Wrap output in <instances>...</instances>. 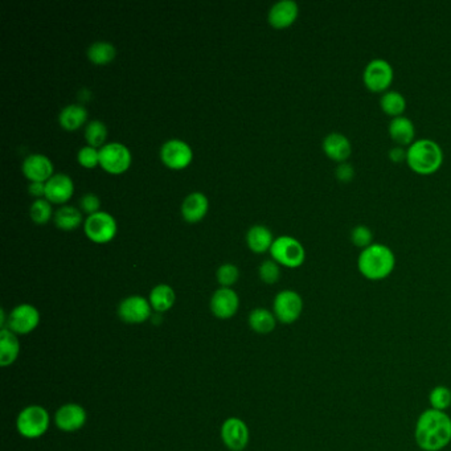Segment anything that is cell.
<instances>
[{
	"label": "cell",
	"mask_w": 451,
	"mask_h": 451,
	"mask_svg": "<svg viewBox=\"0 0 451 451\" xmlns=\"http://www.w3.org/2000/svg\"><path fill=\"white\" fill-rule=\"evenodd\" d=\"M414 440L422 451H441L451 442V417L446 411H422L416 422Z\"/></svg>",
	"instance_id": "1"
},
{
	"label": "cell",
	"mask_w": 451,
	"mask_h": 451,
	"mask_svg": "<svg viewBox=\"0 0 451 451\" xmlns=\"http://www.w3.org/2000/svg\"><path fill=\"white\" fill-rule=\"evenodd\" d=\"M396 266V256L384 244L373 242L360 252L358 267L361 276L369 281H381L390 277Z\"/></svg>",
	"instance_id": "2"
},
{
	"label": "cell",
	"mask_w": 451,
	"mask_h": 451,
	"mask_svg": "<svg viewBox=\"0 0 451 451\" xmlns=\"http://www.w3.org/2000/svg\"><path fill=\"white\" fill-rule=\"evenodd\" d=\"M406 163L416 174L431 175L437 172L443 163L441 146L429 138L416 139L406 148Z\"/></svg>",
	"instance_id": "3"
},
{
	"label": "cell",
	"mask_w": 451,
	"mask_h": 451,
	"mask_svg": "<svg viewBox=\"0 0 451 451\" xmlns=\"http://www.w3.org/2000/svg\"><path fill=\"white\" fill-rule=\"evenodd\" d=\"M270 254L277 264L291 269L300 266L306 259V252L303 245L297 238L290 236L276 238L270 247Z\"/></svg>",
	"instance_id": "4"
},
{
	"label": "cell",
	"mask_w": 451,
	"mask_h": 451,
	"mask_svg": "<svg viewBox=\"0 0 451 451\" xmlns=\"http://www.w3.org/2000/svg\"><path fill=\"white\" fill-rule=\"evenodd\" d=\"M18 430L25 438H39L49 426L48 411L39 405H32L21 410L18 417Z\"/></svg>",
	"instance_id": "5"
},
{
	"label": "cell",
	"mask_w": 451,
	"mask_h": 451,
	"mask_svg": "<svg viewBox=\"0 0 451 451\" xmlns=\"http://www.w3.org/2000/svg\"><path fill=\"white\" fill-rule=\"evenodd\" d=\"M100 164L109 174H123L131 164V153L119 142L103 144L100 148Z\"/></svg>",
	"instance_id": "6"
},
{
	"label": "cell",
	"mask_w": 451,
	"mask_h": 451,
	"mask_svg": "<svg viewBox=\"0 0 451 451\" xmlns=\"http://www.w3.org/2000/svg\"><path fill=\"white\" fill-rule=\"evenodd\" d=\"M394 71L390 62L384 59H373L365 65L363 72V81L369 90L376 93L387 92L393 81Z\"/></svg>",
	"instance_id": "7"
},
{
	"label": "cell",
	"mask_w": 451,
	"mask_h": 451,
	"mask_svg": "<svg viewBox=\"0 0 451 451\" xmlns=\"http://www.w3.org/2000/svg\"><path fill=\"white\" fill-rule=\"evenodd\" d=\"M117 221L113 216L101 211L88 216L83 224L85 235L95 244H106L112 241L117 233Z\"/></svg>",
	"instance_id": "8"
},
{
	"label": "cell",
	"mask_w": 451,
	"mask_h": 451,
	"mask_svg": "<svg viewBox=\"0 0 451 451\" xmlns=\"http://www.w3.org/2000/svg\"><path fill=\"white\" fill-rule=\"evenodd\" d=\"M274 315L283 324L297 322L303 311V300L297 291L283 290L274 298Z\"/></svg>",
	"instance_id": "9"
},
{
	"label": "cell",
	"mask_w": 451,
	"mask_h": 451,
	"mask_svg": "<svg viewBox=\"0 0 451 451\" xmlns=\"http://www.w3.org/2000/svg\"><path fill=\"white\" fill-rule=\"evenodd\" d=\"M194 158L191 146L182 139H170L160 148V159L171 170H182L189 165Z\"/></svg>",
	"instance_id": "10"
},
{
	"label": "cell",
	"mask_w": 451,
	"mask_h": 451,
	"mask_svg": "<svg viewBox=\"0 0 451 451\" xmlns=\"http://www.w3.org/2000/svg\"><path fill=\"white\" fill-rule=\"evenodd\" d=\"M118 314L126 323H144L151 317V305L146 298L133 295L123 299L118 308Z\"/></svg>",
	"instance_id": "11"
},
{
	"label": "cell",
	"mask_w": 451,
	"mask_h": 451,
	"mask_svg": "<svg viewBox=\"0 0 451 451\" xmlns=\"http://www.w3.org/2000/svg\"><path fill=\"white\" fill-rule=\"evenodd\" d=\"M40 322V314L32 305H20L13 308L11 312L8 327L16 334H30L37 327Z\"/></svg>",
	"instance_id": "12"
},
{
	"label": "cell",
	"mask_w": 451,
	"mask_h": 451,
	"mask_svg": "<svg viewBox=\"0 0 451 451\" xmlns=\"http://www.w3.org/2000/svg\"><path fill=\"white\" fill-rule=\"evenodd\" d=\"M21 171L31 182L47 183L53 176V163L45 155H28L21 164Z\"/></svg>",
	"instance_id": "13"
},
{
	"label": "cell",
	"mask_w": 451,
	"mask_h": 451,
	"mask_svg": "<svg viewBox=\"0 0 451 451\" xmlns=\"http://www.w3.org/2000/svg\"><path fill=\"white\" fill-rule=\"evenodd\" d=\"M221 437L230 450H244L249 441V431L245 422L240 418H228L223 423Z\"/></svg>",
	"instance_id": "14"
},
{
	"label": "cell",
	"mask_w": 451,
	"mask_h": 451,
	"mask_svg": "<svg viewBox=\"0 0 451 451\" xmlns=\"http://www.w3.org/2000/svg\"><path fill=\"white\" fill-rule=\"evenodd\" d=\"M74 192L72 177L66 174H54L45 183V199L53 204L66 203Z\"/></svg>",
	"instance_id": "15"
},
{
	"label": "cell",
	"mask_w": 451,
	"mask_h": 451,
	"mask_svg": "<svg viewBox=\"0 0 451 451\" xmlns=\"http://www.w3.org/2000/svg\"><path fill=\"white\" fill-rule=\"evenodd\" d=\"M238 308V297L229 287H221L211 299V310L217 318H232Z\"/></svg>",
	"instance_id": "16"
},
{
	"label": "cell",
	"mask_w": 451,
	"mask_h": 451,
	"mask_svg": "<svg viewBox=\"0 0 451 451\" xmlns=\"http://www.w3.org/2000/svg\"><path fill=\"white\" fill-rule=\"evenodd\" d=\"M86 422V411L77 404L64 405L56 413V425L62 431L80 430Z\"/></svg>",
	"instance_id": "17"
},
{
	"label": "cell",
	"mask_w": 451,
	"mask_h": 451,
	"mask_svg": "<svg viewBox=\"0 0 451 451\" xmlns=\"http://www.w3.org/2000/svg\"><path fill=\"white\" fill-rule=\"evenodd\" d=\"M322 147L324 154L338 163L347 162V159L352 154L351 141L341 133H329L326 135Z\"/></svg>",
	"instance_id": "18"
},
{
	"label": "cell",
	"mask_w": 451,
	"mask_h": 451,
	"mask_svg": "<svg viewBox=\"0 0 451 451\" xmlns=\"http://www.w3.org/2000/svg\"><path fill=\"white\" fill-rule=\"evenodd\" d=\"M299 7L294 0H279L269 11V23L276 28H286L297 20Z\"/></svg>",
	"instance_id": "19"
},
{
	"label": "cell",
	"mask_w": 451,
	"mask_h": 451,
	"mask_svg": "<svg viewBox=\"0 0 451 451\" xmlns=\"http://www.w3.org/2000/svg\"><path fill=\"white\" fill-rule=\"evenodd\" d=\"M388 131H390V138L402 147L406 144L410 146L416 141L414 123L405 115L392 118L388 126Z\"/></svg>",
	"instance_id": "20"
},
{
	"label": "cell",
	"mask_w": 451,
	"mask_h": 451,
	"mask_svg": "<svg viewBox=\"0 0 451 451\" xmlns=\"http://www.w3.org/2000/svg\"><path fill=\"white\" fill-rule=\"evenodd\" d=\"M209 203L204 194L201 192H192L187 196L182 204V216L187 223L195 224L204 218L208 212Z\"/></svg>",
	"instance_id": "21"
},
{
	"label": "cell",
	"mask_w": 451,
	"mask_h": 451,
	"mask_svg": "<svg viewBox=\"0 0 451 451\" xmlns=\"http://www.w3.org/2000/svg\"><path fill=\"white\" fill-rule=\"evenodd\" d=\"M246 242L254 253H265L274 242L271 230L265 226H253L246 233Z\"/></svg>",
	"instance_id": "22"
},
{
	"label": "cell",
	"mask_w": 451,
	"mask_h": 451,
	"mask_svg": "<svg viewBox=\"0 0 451 451\" xmlns=\"http://www.w3.org/2000/svg\"><path fill=\"white\" fill-rule=\"evenodd\" d=\"M20 351L19 340L11 329L1 328L0 331V365L8 367L18 359Z\"/></svg>",
	"instance_id": "23"
},
{
	"label": "cell",
	"mask_w": 451,
	"mask_h": 451,
	"mask_svg": "<svg viewBox=\"0 0 451 451\" xmlns=\"http://www.w3.org/2000/svg\"><path fill=\"white\" fill-rule=\"evenodd\" d=\"M88 119V110L77 103H71L65 106L59 114V122L62 129L68 131L78 130Z\"/></svg>",
	"instance_id": "24"
},
{
	"label": "cell",
	"mask_w": 451,
	"mask_h": 451,
	"mask_svg": "<svg viewBox=\"0 0 451 451\" xmlns=\"http://www.w3.org/2000/svg\"><path fill=\"white\" fill-rule=\"evenodd\" d=\"M175 303V291L172 287L168 285H158L155 286L151 293H150V305L154 308L155 311L159 312H165L167 310L174 306Z\"/></svg>",
	"instance_id": "25"
},
{
	"label": "cell",
	"mask_w": 451,
	"mask_h": 451,
	"mask_svg": "<svg viewBox=\"0 0 451 451\" xmlns=\"http://www.w3.org/2000/svg\"><path fill=\"white\" fill-rule=\"evenodd\" d=\"M53 220L54 224L62 230H72L74 228L81 226V211L72 205H64L54 212Z\"/></svg>",
	"instance_id": "26"
},
{
	"label": "cell",
	"mask_w": 451,
	"mask_h": 451,
	"mask_svg": "<svg viewBox=\"0 0 451 451\" xmlns=\"http://www.w3.org/2000/svg\"><path fill=\"white\" fill-rule=\"evenodd\" d=\"M380 106L390 117H400L406 109V98L397 90H387L381 94Z\"/></svg>",
	"instance_id": "27"
},
{
	"label": "cell",
	"mask_w": 451,
	"mask_h": 451,
	"mask_svg": "<svg viewBox=\"0 0 451 451\" xmlns=\"http://www.w3.org/2000/svg\"><path fill=\"white\" fill-rule=\"evenodd\" d=\"M115 56L117 49L109 41H95L88 49V57L95 65H106L113 62Z\"/></svg>",
	"instance_id": "28"
},
{
	"label": "cell",
	"mask_w": 451,
	"mask_h": 451,
	"mask_svg": "<svg viewBox=\"0 0 451 451\" xmlns=\"http://www.w3.org/2000/svg\"><path fill=\"white\" fill-rule=\"evenodd\" d=\"M276 315L265 308H256L249 317V324L258 334H270L276 328Z\"/></svg>",
	"instance_id": "29"
},
{
	"label": "cell",
	"mask_w": 451,
	"mask_h": 451,
	"mask_svg": "<svg viewBox=\"0 0 451 451\" xmlns=\"http://www.w3.org/2000/svg\"><path fill=\"white\" fill-rule=\"evenodd\" d=\"M107 136V127L102 121L93 119L85 127V138L89 146L92 147H102Z\"/></svg>",
	"instance_id": "30"
},
{
	"label": "cell",
	"mask_w": 451,
	"mask_h": 451,
	"mask_svg": "<svg viewBox=\"0 0 451 451\" xmlns=\"http://www.w3.org/2000/svg\"><path fill=\"white\" fill-rule=\"evenodd\" d=\"M30 216H31L33 223H36L39 226L47 224L53 216L51 201H48L47 199L35 200L30 206Z\"/></svg>",
	"instance_id": "31"
},
{
	"label": "cell",
	"mask_w": 451,
	"mask_h": 451,
	"mask_svg": "<svg viewBox=\"0 0 451 451\" xmlns=\"http://www.w3.org/2000/svg\"><path fill=\"white\" fill-rule=\"evenodd\" d=\"M431 409L446 411L451 406V390L445 385L434 387L429 393Z\"/></svg>",
	"instance_id": "32"
},
{
	"label": "cell",
	"mask_w": 451,
	"mask_h": 451,
	"mask_svg": "<svg viewBox=\"0 0 451 451\" xmlns=\"http://www.w3.org/2000/svg\"><path fill=\"white\" fill-rule=\"evenodd\" d=\"M351 241L363 250L373 244V233L367 226H356L351 230Z\"/></svg>",
	"instance_id": "33"
},
{
	"label": "cell",
	"mask_w": 451,
	"mask_h": 451,
	"mask_svg": "<svg viewBox=\"0 0 451 451\" xmlns=\"http://www.w3.org/2000/svg\"><path fill=\"white\" fill-rule=\"evenodd\" d=\"M240 277L238 267L233 264H224L217 270V281L223 287H229L235 285Z\"/></svg>",
	"instance_id": "34"
},
{
	"label": "cell",
	"mask_w": 451,
	"mask_h": 451,
	"mask_svg": "<svg viewBox=\"0 0 451 451\" xmlns=\"http://www.w3.org/2000/svg\"><path fill=\"white\" fill-rule=\"evenodd\" d=\"M281 277V269L274 259H266L259 266V278L269 285L276 283Z\"/></svg>",
	"instance_id": "35"
},
{
	"label": "cell",
	"mask_w": 451,
	"mask_h": 451,
	"mask_svg": "<svg viewBox=\"0 0 451 451\" xmlns=\"http://www.w3.org/2000/svg\"><path fill=\"white\" fill-rule=\"evenodd\" d=\"M77 159L85 168H94L100 164V150L92 146H85L77 154Z\"/></svg>",
	"instance_id": "36"
},
{
	"label": "cell",
	"mask_w": 451,
	"mask_h": 451,
	"mask_svg": "<svg viewBox=\"0 0 451 451\" xmlns=\"http://www.w3.org/2000/svg\"><path fill=\"white\" fill-rule=\"evenodd\" d=\"M80 206H81L82 212L89 216L94 215L100 212V206H101L100 197L94 194H86L80 199Z\"/></svg>",
	"instance_id": "37"
},
{
	"label": "cell",
	"mask_w": 451,
	"mask_h": 451,
	"mask_svg": "<svg viewBox=\"0 0 451 451\" xmlns=\"http://www.w3.org/2000/svg\"><path fill=\"white\" fill-rule=\"evenodd\" d=\"M335 176H336L339 182L349 183L353 179V176H355V168L348 162L339 163L336 170H335Z\"/></svg>",
	"instance_id": "38"
},
{
	"label": "cell",
	"mask_w": 451,
	"mask_h": 451,
	"mask_svg": "<svg viewBox=\"0 0 451 451\" xmlns=\"http://www.w3.org/2000/svg\"><path fill=\"white\" fill-rule=\"evenodd\" d=\"M388 156L390 160L394 163H401V162H406V148H404L402 146H394L388 151Z\"/></svg>",
	"instance_id": "39"
},
{
	"label": "cell",
	"mask_w": 451,
	"mask_h": 451,
	"mask_svg": "<svg viewBox=\"0 0 451 451\" xmlns=\"http://www.w3.org/2000/svg\"><path fill=\"white\" fill-rule=\"evenodd\" d=\"M28 191L32 196H36V197H41V196H45V183H41V182H31L28 185Z\"/></svg>",
	"instance_id": "40"
}]
</instances>
